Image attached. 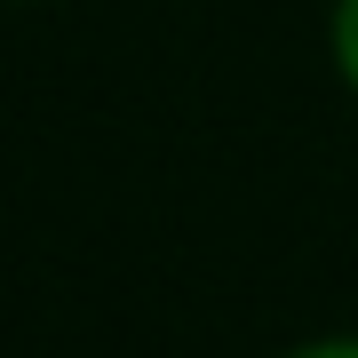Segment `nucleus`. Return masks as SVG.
Returning <instances> with one entry per match:
<instances>
[{"label": "nucleus", "instance_id": "obj_2", "mask_svg": "<svg viewBox=\"0 0 358 358\" xmlns=\"http://www.w3.org/2000/svg\"><path fill=\"white\" fill-rule=\"evenodd\" d=\"M303 358H358V343H327V350H303Z\"/></svg>", "mask_w": 358, "mask_h": 358}, {"label": "nucleus", "instance_id": "obj_1", "mask_svg": "<svg viewBox=\"0 0 358 358\" xmlns=\"http://www.w3.org/2000/svg\"><path fill=\"white\" fill-rule=\"evenodd\" d=\"M334 56H343V72H350V88H358V0L334 8Z\"/></svg>", "mask_w": 358, "mask_h": 358}]
</instances>
